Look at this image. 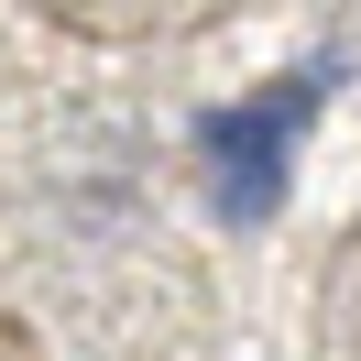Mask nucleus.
Here are the masks:
<instances>
[{"instance_id": "obj_1", "label": "nucleus", "mask_w": 361, "mask_h": 361, "mask_svg": "<svg viewBox=\"0 0 361 361\" xmlns=\"http://www.w3.org/2000/svg\"><path fill=\"white\" fill-rule=\"evenodd\" d=\"M295 121H307V77H295L285 99H252V110L208 121V164H219V208H274V186H285V142Z\"/></svg>"}]
</instances>
